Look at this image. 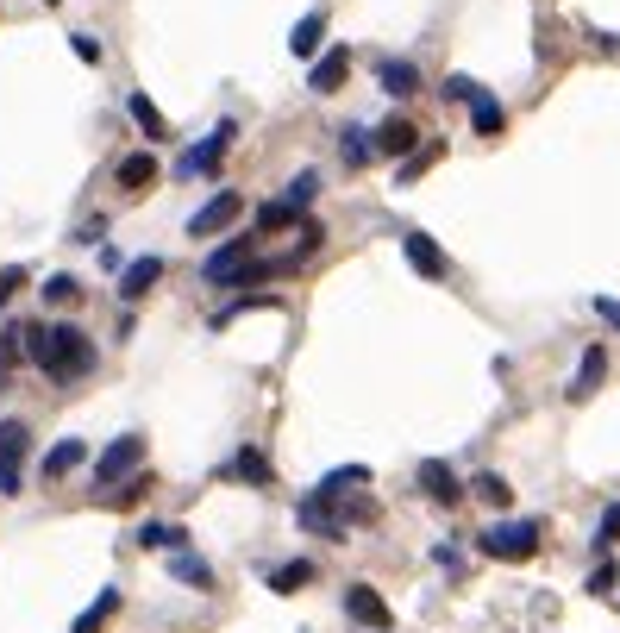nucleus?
<instances>
[{
	"label": "nucleus",
	"instance_id": "a878e982",
	"mask_svg": "<svg viewBox=\"0 0 620 633\" xmlns=\"http://www.w3.org/2000/svg\"><path fill=\"white\" fill-rule=\"evenodd\" d=\"M470 120H476V132H483V138H495V132H502V107L489 101V88H476V101H470Z\"/></svg>",
	"mask_w": 620,
	"mask_h": 633
},
{
	"label": "nucleus",
	"instance_id": "20e7f679",
	"mask_svg": "<svg viewBox=\"0 0 620 633\" xmlns=\"http://www.w3.org/2000/svg\"><path fill=\"white\" fill-rule=\"evenodd\" d=\"M232 138H238V126H232V120H220V126H213L195 151L182 157V176H207V170H220V157L232 151Z\"/></svg>",
	"mask_w": 620,
	"mask_h": 633
},
{
	"label": "nucleus",
	"instance_id": "79ce46f5",
	"mask_svg": "<svg viewBox=\"0 0 620 633\" xmlns=\"http://www.w3.org/2000/svg\"><path fill=\"white\" fill-rule=\"evenodd\" d=\"M0 370H7V364H0Z\"/></svg>",
	"mask_w": 620,
	"mask_h": 633
},
{
	"label": "nucleus",
	"instance_id": "c756f323",
	"mask_svg": "<svg viewBox=\"0 0 620 633\" xmlns=\"http://www.w3.org/2000/svg\"><path fill=\"white\" fill-rule=\"evenodd\" d=\"M282 226H295L289 201H264V207H257V232H282Z\"/></svg>",
	"mask_w": 620,
	"mask_h": 633
},
{
	"label": "nucleus",
	"instance_id": "5701e85b",
	"mask_svg": "<svg viewBox=\"0 0 620 633\" xmlns=\"http://www.w3.org/2000/svg\"><path fill=\"white\" fill-rule=\"evenodd\" d=\"M182 527H163V521H145V527H138V546H145V552H176L182 546Z\"/></svg>",
	"mask_w": 620,
	"mask_h": 633
},
{
	"label": "nucleus",
	"instance_id": "b1692460",
	"mask_svg": "<svg viewBox=\"0 0 620 633\" xmlns=\"http://www.w3.org/2000/svg\"><path fill=\"white\" fill-rule=\"evenodd\" d=\"M113 608H119V590H101V596H94V608H82V615H76V633H101Z\"/></svg>",
	"mask_w": 620,
	"mask_h": 633
},
{
	"label": "nucleus",
	"instance_id": "9b49d317",
	"mask_svg": "<svg viewBox=\"0 0 620 633\" xmlns=\"http://www.w3.org/2000/svg\"><path fill=\"white\" fill-rule=\"evenodd\" d=\"M345 615L357 621V627H389V602L370 590V583H351L345 590Z\"/></svg>",
	"mask_w": 620,
	"mask_h": 633
},
{
	"label": "nucleus",
	"instance_id": "6e6552de",
	"mask_svg": "<svg viewBox=\"0 0 620 633\" xmlns=\"http://www.w3.org/2000/svg\"><path fill=\"white\" fill-rule=\"evenodd\" d=\"M157 276H163V257H132V264L119 270V301H145L157 289Z\"/></svg>",
	"mask_w": 620,
	"mask_h": 633
},
{
	"label": "nucleus",
	"instance_id": "a19ab883",
	"mask_svg": "<svg viewBox=\"0 0 620 633\" xmlns=\"http://www.w3.org/2000/svg\"><path fill=\"white\" fill-rule=\"evenodd\" d=\"M44 7H57V0H44Z\"/></svg>",
	"mask_w": 620,
	"mask_h": 633
},
{
	"label": "nucleus",
	"instance_id": "cd10ccee",
	"mask_svg": "<svg viewBox=\"0 0 620 633\" xmlns=\"http://www.w3.org/2000/svg\"><path fill=\"white\" fill-rule=\"evenodd\" d=\"M589 546H595V552H614V546H620V502L602 508V521H595V539H589Z\"/></svg>",
	"mask_w": 620,
	"mask_h": 633
},
{
	"label": "nucleus",
	"instance_id": "393cba45",
	"mask_svg": "<svg viewBox=\"0 0 620 633\" xmlns=\"http://www.w3.org/2000/svg\"><path fill=\"white\" fill-rule=\"evenodd\" d=\"M351 483H370V471H364V464H345V471H332V477H320V489H314V496H326V502H339V496H345Z\"/></svg>",
	"mask_w": 620,
	"mask_h": 633
},
{
	"label": "nucleus",
	"instance_id": "a211bd4d",
	"mask_svg": "<svg viewBox=\"0 0 620 633\" xmlns=\"http://www.w3.org/2000/svg\"><path fill=\"white\" fill-rule=\"evenodd\" d=\"M126 107H132V120H138V132H145V138H170V126H163V113H157L151 95H138V88H132Z\"/></svg>",
	"mask_w": 620,
	"mask_h": 633
},
{
	"label": "nucleus",
	"instance_id": "ea45409f",
	"mask_svg": "<svg viewBox=\"0 0 620 633\" xmlns=\"http://www.w3.org/2000/svg\"><path fill=\"white\" fill-rule=\"evenodd\" d=\"M595 314H602L608 326H620V301H608V295H595Z\"/></svg>",
	"mask_w": 620,
	"mask_h": 633
},
{
	"label": "nucleus",
	"instance_id": "0eeeda50",
	"mask_svg": "<svg viewBox=\"0 0 620 633\" xmlns=\"http://www.w3.org/2000/svg\"><path fill=\"white\" fill-rule=\"evenodd\" d=\"M238 214H245V195H232V189H220V195H213V201L201 207L195 220H188V232H195V239H207V232H220V226H232Z\"/></svg>",
	"mask_w": 620,
	"mask_h": 633
},
{
	"label": "nucleus",
	"instance_id": "bb28decb",
	"mask_svg": "<svg viewBox=\"0 0 620 633\" xmlns=\"http://www.w3.org/2000/svg\"><path fill=\"white\" fill-rule=\"evenodd\" d=\"M470 496H483L489 508H508V502H514V489H508V477H495V471H483V477L470 483Z\"/></svg>",
	"mask_w": 620,
	"mask_h": 633
},
{
	"label": "nucleus",
	"instance_id": "f257e3e1",
	"mask_svg": "<svg viewBox=\"0 0 620 633\" xmlns=\"http://www.w3.org/2000/svg\"><path fill=\"white\" fill-rule=\"evenodd\" d=\"M32 351V364L44 370L51 383H69V377H88L94 370V345L82 326H32V333H19Z\"/></svg>",
	"mask_w": 620,
	"mask_h": 633
},
{
	"label": "nucleus",
	"instance_id": "7ed1b4c3",
	"mask_svg": "<svg viewBox=\"0 0 620 633\" xmlns=\"http://www.w3.org/2000/svg\"><path fill=\"white\" fill-rule=\"evenodd\" d=\"M138 464H145V439L138 433H126V439H113L107 452H101V464H94V483L101 489H113V483H126Z\"/></svg>",
	"mask_w": 620,
	"mask_h": 633
},
{
	"label": "nucleus",
	"instance_id": "2eb2a0df",
	"mask_svg": "<svg viewBox=\"0 0 620 633\" xmlns=\"http://www.w3.org/2000/svg\"><path fill=\"white\" fill-rule=\"evenodd\" d=\"M295 521H301L307 533H320V539H345V521L332 514V502H326V496H307V502L295 508Z\"/></svg>",
	"mask_w": 620,
	"mask_h": 633
},
{
	"label": "nucleus",
	"instance_id": "423d86ee",
	"mask_svg": "<svg viewBox=\"0 0 620 633\" xmlns=\"http://www.w3.org/2000/svg\"><path fill=\"white\" fill-rule=\"evenodd\" d=\"M370 145L383 151V157H401V163H408V157L420 151V126H414V120H401V113H395V120H383V126L370 132Z\"/></svg>",
	"mask_w": 620,
	"mask_h": 633
},
{
	"label": "nucleus",
	"instance_id": "f8f14e48",
	"mask_svg": "<svg viewBox=\"0 0 620 633\" xmlns=\"http://www.w3.org/2000/svg\"><path fill=\"white\" fill-rule=\"evenodd\" d=\"M420 489H426V496H433L439 508H451V502H464V483L451 477V464H439V458H426V464H420Z\"/></svg>",
	"mask_w": 620,
	"mask_h": 633
},
{
	"label": "nucleus",
	"instance_id": "4c0bfd02",
	"mask_svg": "<svg viewBox=\"0 0 620 633\" xmlns=\"http://www.w3.org/2000/svg\"><path fill=\"white\" fill-rule=\"evenodd\" d=\"M13 483H19V458H0V496H13Z\"/></svg>",
	"mask_w": 620,
	"mask_h": 633
},
{
	"label": "nucleus",
	"instance_id": "7c9ffc66",
	"mask_svg": "<svg viewBox=\"0 0 620 633\" xmlns=\"http://www.w3.org/2000/svg\"><path fill=\"white\" fill-rule=\"evenodd\" d=\"M44 301H51V308H69V301H82V283L76 276H51V283H44Z\"/></svg>",
	"mask_w": 620,
	"mask_h": 633
},
{
	"label": "nucleus",
	"instance_id": "58836bf2",
	"mask_svg": "<svg viewBox=\"0 0 620 633\" xmlns=\"http://www.w3.org/2000/svg\"><path fill=\"white\" fill-rule=\"evenodd\" d=\"M589 590H595V596H608V590H614V565L595 571V577H589Z\"/></svg>",
	"mask_w": 620,
	"mask_h": 633
},
{
	"label": "nucleus",
	"instance_id": "e433bc0d",
	"mask_svg": "<svg viewBox=\"0 0 620 633\" xmlns=\"http://www.w3.org/2000/svg\"><path fill=\"white\" fill-rule=\"evenodd\" d=\"M69 51H76L82 63H101V44H94L88 32H76V38H69Z\"/></svg>",
	"mask_w": 620,
	"mask_h": 633
},
{
	"label": "nucleus",
	"instance_id": "dca6fc26",
	"mask_svg": "<svg viewBox=\"0 0 620 633\" xmlns=\"http://www.w3.org/2000/svg\"><path fill=\"white\" fill-rule=\"evenodd\" d=\"M376 82H383V95H395V101H408V95H420V69H414L408 57H389L383 69H376Z\"/></svg>",
	"mask_w": 620,
	"mask_h": 633
},
{
	"label": "nucleus",
	"instance_id": "6ab92c4d",
	"mask_svg": "<svg viewBox=\"0 0 620 633\" xmlns=\"http://www.w3.org/2000/svg\"><path fill=\"white\" fill-rule=\"evenodd\" d=\"M301 583H314V565H307V558H289V565L270 571V590H276V596H295Z\"/></svg>",
	"mask_w": 620,
	"mask_h": 633
},
{
	"label": "nucleus",
	"instance_id": "c9c22d12",
	"mask_svg": "<svg viewBox=\"0 0 620 633\" xmlns=\"http://www.w3.org/2000/svg\"><path fill=\"white\" fill-rule=\"evenodd\" d=\"M19 289H26V270H19V264H13V270H0V308H7Z\"/></svg>",
	"mask_w": 620,
	"mask_h": 633
},
{
	"label": "nucleus",
	"instance_id": "412c9836",
	"mask_svg": "<svg viewBox=\"0 0 620 633\" xmlns=\"http://www.w3.org/2000/svg\"><path fill=\"white\" fill-rule=\"evenodd\" d=\"M232 477H245V483H257V489H270V458L257 452V445H245V452L232 458Z\"/></svg>",
	"mask_w": 620,
	"mask_h": 633
},
{
	"label": "nucleus",
	"instance_id": "4468645a",
	"mask_svg": "<svg viewBox=\"0 0 620 633\" xmlns=\"http://www.w3.org/2000/svg\"><path fill=\"white\" fill-rule=\"evenodd\" d=\"M113 176H119V189H126V195H145L151 182H157V157H151V151H126Z\"/></svg>",
	"mask_w": 620,
	"mask_h": 633
},
{
	"label": "nucleus",
	"instance_id": "ddd939ff",
	"mask_svg": "<svg viewBox=\"0 0 620 633\" xmlns=\"http://www.w3.org/2000/svg\"><path fill=\"white\" fill-rule=\"evenodd\" d=\"M401 257H408L420 276H445V270H451V264H445V251L433 245V232H408V239H401Z\"/></svg>",
	"mask_w": 620,
	"mask_h": 633
},
{
	"label": "nucleus",
	"instance_id": "aec40b11",
	"mask_svg": "<svg viewBox=\"0 0 620 633\" xmlns=\"http://www.w3.org/2000/svg\"><path fill=\"white\" fill-rule=\"evenodd\" d=\"M370 151H376V145H370V132H364V126H345V132H339V157H345V170H364Z\"/></svg>",
	"mask_w": 620,
	"mask_h": 633
},
{
	"label": "nucleus",
	"instance_id": "473e14b6",
	"mask_svg": "<svg viewBox=\"0 0 620 633\" xmlns=\"http://www.w3.org/2000/svg\"><path fill=\"white\" fill-rule=\"evenodd\" d=\"M26 452V420H0V458Z\"/></svg>",
	"mask_w": 620,
	"mask_h": 633
},
{
	"label": "nucleus",
	"instance_id": "72a5a7b5",
	"mask_svg": "<svg viewBox=\"0 0 620 633\" xmlns=\"http://www.w3.org/2000/svg\"><path fill=\"white\" fill-rule=\"evenodd\" d=\"M433 157H439V145H433V151H414V157H408V163H401V170H395V182H401V189H408V182H414V176H420V170H426V163H433Z\"/></svg>",
	"mask_w": 620,
	"mask_h": 633
},
{
	"label": "nucleus",
	"instance_id": "c85d7f7f",
	"mask_svg": "<svg viewBox=\"0 0 620 633\" xmlns=\"http://www.w3.org/2000/svg\"><path fill=\"white\" fill-rule=\"evenodd\" d=\"M170 571H176L182 583H195V590H207V583H213V571L201 565V558H195V552H176V558H170Z\"/></svg>",
	"mask_w": 620,
	"mask_h": 633
},
{
	"label": "nucleus",
	"instance_id": "1a4fd4ad",
	"mask_svg": "<svg viewBox=\"0 0 620 633\" xmlns=\"http://www.w3.org/2000/svg\"><path fill=\"white\" fill-rule=\"evenodd\" d=\"M602 377H608V345H589L577 358V377H570V402H589L602 389Z\"/></svg>",
	"mask_w": 620,
	"mask_h": 633
},
{
	"label": "nucleus",
	"instance_id": "9d476101",
	"mask_svg": "<svg viewBox=\"0 0 620 633\" xmlns=\"http://www.w3.org/2000/svg\"><path fill=\"white\" fill-rule=\"evenodd\" d=\"M345 76H351V51H345V44H332V51L314 63L307 88H314V95H339V88H345Z\"/></svg>",
	"mask_w": 620,
	"mask_h": 633
},
{
	"label": "nucleus",
	"instance_id": "f03ea898",
	"mask_svg": "<svg viewBox=\"0 0 620 633\" xmlns=\"http://www.w3.org/2000/svg\"><path fill=\"white\" fill-rule=\"evenodd\" d=\"M539 533H545L539 521H495V527L476 533V552L514 565V558H533V552H539Z\"/></svg>",
	"mask_w": 620,
	"mask_h": 633
},
{
	"label": "nucleus",
	"instance_id": "39448f33",
	"mask_svg": "<svg viewBox=\"0 0 620 633\" xmlns=\"http://www.w3.org/2000/svg\"><path fill=\"white\" fill-rule=\"evenodd\" d=\"M245 264H251V239H226L220 251H213L207 257V264H201V276H207V283H238V276H245Z\"/></svg>",
	"mask_w": 620,
	"mask_h": 633
},
{
	"label": "nucleus",
	"instance_id": "4be33fe9",
	"mask_svg": "<svg viewBox=\"0 0 620 633\" xmlns=\"http://www.w3.org/2000/svg\"><path fill=\"white\" fill-rule=\"evenodd\" d=\"M320 38H326V13H307L301 26H295V38H289V51H295V57H314Z\"/></svg>",
	"mask_w": 620,
	"mask_h": 633
},
{
	"label": "nucleus",
	"instance_id": "f3484780",
	"mask_svg": "<svg viewBox=\"0 0 620 633\" xmlns=\"http://www.w3.org/2000/svg\"><path fill=\"white\" fill-rule=\"evenodd\" d=\"M82 458H88V445H82V439H63V445H51V458H44V483L69 477V471H76Z\"/></svg>",
	"mask_w": 620,
	"mask_h": 633
},
{
	"label": "nucleus",
	"instance_id": "2f4dec72",
	"mask_svg": "<svg viewBox=\"0 0 620 633\" xmlns=\"http://www.w3.org/2000/svg\"><path fill=\"white\" fill-rule=\"evenodd\" d=\"M314 195H320V176H314V170H301V176L289 182V195H282V201H289V207H295V214H301V207H307V201H314Z\"/></svg>",
	"mask_w": 620,
	"mask_h": 633
},
{
	"label": "nucleus",
	"instance_id": "f704fd0d",
	"mask_svg": "<svg viewBox=\"0 0 620 633\" xmlns=\"http://www.w3.org/2000/svg\"><path fill=\"white\" fill-rule=\"evenodd\" d=\"M476 88H483V82H470V76H451V82L439 88V95H445V101H476Z\"/></svg>",
	"mask_w": 620,
	"mask_h": 633
}]
</instances>
